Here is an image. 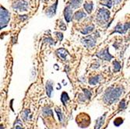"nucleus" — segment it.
<instances>
[{
	"label": "nucleus",
	"mask_w": 130,
	"mask_h": 129,
	"mask_svg": "<svg viewBox=\"0 0 130 129\" xmlns=\"http://www.w3.org/2000/svg\"><path fill=\"white\" fill-rule=\"evenodd\" d=\"M57 52H58V55L59 56L62 58V59H63V60L66 59V56L68 55V53H67V51L64 48H61L59 50H58Z\"/></svg>",
	"instance_id": "nucleus-11"
},
{
	"label": "nucleus",
	"mask_w": 130,
	"mask_h": 129,
	"mask_svg": "<svg viewBox=\"0 0 130 129\" xmlns=\"http://www.w3.org/2000/svg\"><path fill=\"white\" fill-rule=\"evenodd\" d=\"M83 0H71V3L69 4V6L72 7L73 9H76L80 6L81 3H82Z\"/></svg>",
	"instance_id": "nucleus-12"
},
{
	"label": "nucleus",
	"mask_w": 130,
	"mask_h": 129,
	"mask_svg": "<svg viewBox=\"0 0 130 129\" xmlns=\"http://www.w3.org/2000/svg\"><path fill=\"white\" fill-rule=\"evenodd\" d=\"M13 8L20 12H25L28 9V3L24 0H17L13 5Z\"/></svg>",
	"instance_id": "nucleus-4"
},
{
	"label": "nucleus",
	"mask_w": 130,
	"mask_h": 129,
	"mask_svg": "<svg viewBox=\"0 0 130 129\" xmlns=\"http://www.w3.org/2000/svg\"><path fill=\"white\" fill-rule=\"evenodd\" d=\"M93 29H94V26L93 24H91V25H89V26L86 27L85 28H84V30H81V33L83 34H87V33H91L93 30Z\"/></svg>",
	"instance_id": "nucleus-14"
},
{
	"label": "nucleus",
	"mask_w": 130,
	"mask_h": 129,
	"mask_svg": "<svg viewBox=\"0 0 130 129\" xmlns=\"http://www.w3.org/2000/svg\"><path fill=\"white\" fill-rule=\"evenodd\" d=\"M84 93L86 94V97H87V98H90V96H91V93H90V92H89V91L87 90V89H84Z\"/></svg>",
	"instance_id": "nucleus-20"
},
{
	"label": "nucleus",
	"mask_w": 130,
	"mask_h": 129,
	"mask_svg": "<svg viewBox=\"0 0 130 129\" xmlns=\"http://www.w3.org/2000/svg\"><path fill=\"white\" fill-rule=\"evenodd\" d=\"M102 5L107 6L108 8H111L112 6V2L111 0H101Z\"/></svg>",
	"instance_id": "nucleus-16"
},
{
	"label": "nucleus",
	"mask_w": 130,
	"mask_h": 129,
	"mask_svg": "<svg viewBox=\"0 0 130 129\" xmlns=\"http://www.w3.org/2000/svg\"><path fill=\"white\" fill-rule=\"evenodd\" d=\"M86 16H87V14L84 13V11H83V10H79V11H77L76 13H75V15H74V19L76 20H81V19H83V18H84V17H86Z\"/></svg>",
	"instance_id": "nucleus-9"
},
{
	"label": "nucleus",
	"mask_w": 130,
	"mask_h": 129,
	"mask_svg": "<svg viewBox=\"0 0 130 129\" xmlns=\"http://www.w3.org/2000/svg\"><path fill=\"white\" fill-rule=\"evenodd\" d=\"M122 2V0H115V4H119Z\"/></svg>",
	"instance_id": "nucleus-21"
},
{
	"label": "nucleus",
	"mask_w": 130,
	"mask_h": 129,
	"mask_svg": "<svg viewBox=\"0 0 130 129\" xmlns=\"http://www.w3.org/2000/svg\"><path fill=\"white\" fill-rule=\"evenodd\" d=\"M105 118V114L101 118H99L98 120H97V123H96V126H95V129H100V127H101V125L103 124L104 123V120Z\"/></svg>",
	"instance_id": "nucleus-15"
},
{
	"label": "nucleus",
	"mask_w": 130,
	"mask_h": 129,
	"mask_svg": "<svg viewBox=\"0 0 130 129\" xmlns=\"http://www.w3.org/2000/svg\"><path fill=\"white\" fill-rule=\"evenodd\" d=\"M82 42L84 44V45L87 48H93V47L95 45V40L92 36H88L84 38L82 40Z\"/></svg>",
	"instance_id": "nucleus-5"
},
{
	"label": "nucleus",
	"mask_w": 130,
	"mask_h": 129,
	"mask_svg": "<svg viewBox=\"0 0 130 129\" xmlns=\"http://www.w3.org/2000/svg\"><path fill=\"white\" fill-rule=\"evenodd\" d=\"M57 4L58 2L56 1L55 3H54L53 5H52L48 9H47L46 12V14L48 15L49 17H52L55 14V12H56V8H57Z\"/></svg>",
	"instance_id": "nucleus-8"
},
{
	"label": "nucleus",
	"mask_w": 130,
	"mask_h": 129,
	"mask_svg": "<svg viewBox=\"0 0 130 129\" xmlns=\"http://www.w3.org/2000/svg\"><path fill=\"white\" fill-rule=\"evenodd\" d=\"M43 1H44V2H48V0H43Z\"/></svg>",
	"instance_id": "nucleus-22"
},
{
	"label": "nucleus",
	"mask_w": 130,
	"mask_h": 129,
	"mask_svg": "<svg viewBox=\"0 0 130 129\" xmlns=\"http://www.w3.org/2000/svg\"><path fill=\"white\" fill-rule=\"evenodd\" d=\"M61 100H62V101L64 103H66V101L69 100V97H68V95H67V93H62V97H61Z\"/></svg>",
	"instance_id": "nucleus-18"
},
{
	"label": "nucleus",
	"mask_w": 130,
	"mask_h": 129,
	"mask_svg": "<svg viewBox=\"0 0 130 129\" xmlns=\"http://www.w3.org/2000/svg\"><path fill=\"white\" fill-rule=\"evenodd\" d=\"M98 81H99V76H96V77L90 79V81H89V83H90V84H91V85H95L97 83H98Z\"/></svg>",
	"instance_id": "nucleus-17"
},
{
	"label": "nucleus",
	"mask_w": 130,
	"mask_h": 129,
	"mask_svg": "<svg viewBox=\"0 0 130 129\" xmlns=\"http://www.w3.org/2000/svg\"><path fill=\"white\" fill-rule=\"evenodd\" d=\"M10 19V14L9 11L1 6V29L5 27L9 21Z\"/></svg>",
	"instance_id": "nucleus-3"
},
{
	"label": "nucleus",
	"mask_w": 130,
	"mask_h": 129,
	"mask_svg": "<svg viewBox=\"0 0 130 129\" xmlns=\"http://www.w3.org/2000/svg\"><path fill=\"white\" fill-rule=\"evenodd\" d=\"M73 16V8L70 6H67L64 9V17L67 23H69L72 20Z\"/></svg>",
	"instance_id": "nucleus-6"
},
{
	"label": "nucleus",
	"mask_w": 130,
	"mask_h": 129,
	"mask_svg": "<svg viewBox=\"0 0 130 129\" xmlns=\"http://www.w3.org/2000/svg\"><path fill=\"white\" fill-rule=\"evenodd\" d=\"M110 17V12L108 9L102 8L99 9V12L97 15V20L98 23H101V24H104L107 23Z\"/></svg>",
	"instance_id": "nucleus-2"
},
{
	"label": "nucleus",
	"mask_w": 130,
	"mask_h": 129,
	"mask_svg": "<svg viewBox=\"0 0 130 129\" xmlns=\"http://www.w3.org/2000/svg\"><path fill=\"white\" fill-rule=\"evenodd\" d=\"M53 91V86L52 82L48 81L46 83V92H47V94H48V97L52 96V92Z\"/></svg>",
	"instance_id": "nucleus-10"
},
{
	"label": "nucleus",
	"mask_w": 130,
	"mask_h": 129,
	"mask_svg": "<svg viewBox=\"0 0 130 129\" xmlns=\"http://www.w3.org/2000/svg\"><path fill=\"white\" fill-rule=\"evenodd\" d=\"M98 56L100 57L101 58H102V59H104V60H106V61H110L112 58V56L108 52V48L102 50L101 52H99L98 54Z\"/></svg>",
	"instance_id": "nucleus-7"
},
{
	"label": "nucleus",
	"mask_w": 130,
	"mask_h": 129,
	"mask_svg": "<svg viewBox=\"0 0 130 129\" xmlns=\"http://www.w3.org/2000/svg\"><path fill=\"white\" fill-rule=\"evenodd\" d=\"M114 65H115V71H119V70L120 69V68H121L119 62H118L116 61L114 62Z\"/></svg>",
	"instance_id": "nucleus-19"
},
{
	"label": "nucleus",
	"mask_w": 130,
	"mask_h": 129,
	"mask_svg": "<svg viewBox=\"0 0 130 129\" xmlns=\"http://www.w3.org/2000/svg\"><path fill=\"white\" fill-rule=\"evenodd\" d=\"M122 89L120 87H116L113 89L111 88L105 93L104 97V101L109 103H112L119 99V97L122 95Z\"/></svg>",
	"instance_id": "nucleus-1"
},
{
	"label": "nucleus",
	"mask_w": 130,
	"mask_h": 129,
	"mask_svg": "<svg viewBox=\"0 0 130 129\" xmlns=\"http://www.w3.org/2000/svg\"><path fill=\"white\" fill-rule=\"evenodd\" d=\"M84 7L85 9V10L88 13H90L92 10H93V3L92 2H90V3H85L84 4Z\"/></svg>",
	"instance_id": "nucleus-13"
}]
</instances>
